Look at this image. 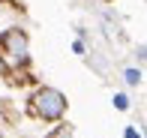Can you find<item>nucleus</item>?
Masks as SVG:
<instances>
[{"mask_svg":"<svg viewBox=\"0 0 147 138\" xmlns=\"http://www.w3.org/2000/svg\"><path fill=\"white\" fill-rule=\"evenodd\" d=\"M72 132H75V129H72V123H57V126L51 129L45 138H72Z\"/></svg>","mask_w":147,"mask_h":138,"instance_id":"obj_3","label":"nucleus"},{"mask_svg":"<svg viewBox=\"0 0 147 138\" xmlns=\"http://www.w3.org/2000/svg\"><path fill=\"white\" fill-rule=\"evenodd\" d=\"M126 81H129V84H141V72H138V69H129V72H126Z\"/></svg>","mask_w":147,"mask_h":138,"instance_id":"obj_4","label":"nucleus"},{"mask_svg":"<svg viewBox=\"0 0 147 138\" xmlns=\"http://www.w3.org/2000/svg\"><path fill=\"white\" fill-rule=\"evenodd\" d=\"M114 105H117L120 111H126V108H129V99H126L123 93H117V96H114Z\"/></svg>","mask_w":147,"mask_h":138,"instance_id":"obj_5","label":"nucleus"},{"mask_svg":"<svg viewBox=\"0 0 147 138\" xmlns=\"http://www.w3.org/2000/svg\"><path fill=\"white\" fill-rule=\"evenodd\" d=\"M126 138H141V132H138L135 126H129V129H126Z\"/></svg>","mask_w":147,"mask_h":138,"instance_id":"obj_6","label":"nucleus"},{"mask_svg":"<svg viewBox=\"0 0 147 138\" xmlns=\"http://www.w3.org/2000/svg\"><path fill=\"white\" fill-rule=\"evenodd\" d=\"M27 48H30L27 30L9 27V30H3V33H0V57H3V60L15 63V66H27V63H30Z\"/></svg>","mask_w":147,"mask_h":138,"instance_id":"obj_2","label":"nucleus"},{"mask_svg":"<svg viewBox=\"0 0 147 138\" xmlns=\"http://www.w3.org/2000/svg\"><path fill=\"white\" fill-rule=\"evenodd\" d=\"M6 69H9V66H6V60L0 57V78H3V72H6Z\"/></svg>","mask_w":147,"mask_h":138,"instance_id":"obj_7","label":"nucleus"},{"mask_svg":"<svg viewBox=\"0 0 147 138\" xmlns=\"http://www.w3.org/2000/svg\"><path fill=\"white\" fill-rule=\"evenodd\" d=\"M0 138H3V135H0Z\"/></svg>","mask_w":147,"mask_h":138,"instance_id":"obj_8","label":"nucleus"},{"mask_svg":"<svg viewBox=\"0 0 147 138\" xmlns=\"http://www.w3.org/2000/svg\"><path fill=\"white\" fill-rule=\"evenodd\" d=\"M69 108V99L57 87H36L27 99V114L42 123H57Z\"/></svg>","mask_w":147,"mask_h":138,"instance_id":"obj_1","label":"nucleus"}]
</instances>
